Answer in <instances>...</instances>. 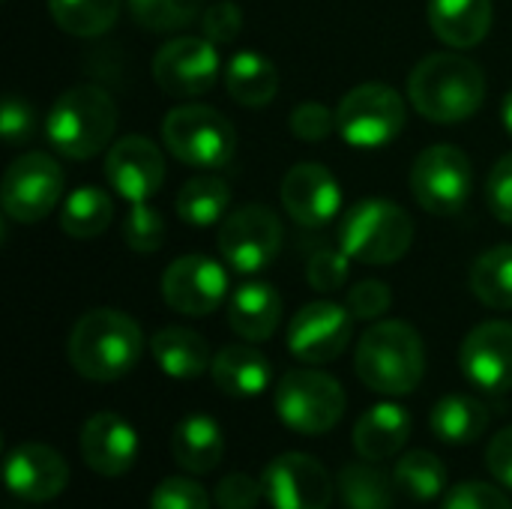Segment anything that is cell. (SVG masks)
<instances>
[{"mask_svg":"<svg viewBox=\"0 0 512 509\" xmlns=\"http://www.w3.org/2000/svg\"><path fill=\"white\" fill-rule=\"evenodd\" d=\"M144 351V333L126 312L90 309L84 312L66 342L69 366L87 381H120L129 375Z\"/></svg>","mask_w":512,"mask_h":509,"instance_id":"6da1fadb","label":"cell"},{"mask_svg":"<svg viewBox=\"0 0 512 509\" xmlns=\"http://www.w3.org/2000/svg\"><path fill=\"white\" fill-rule=\"evenodd\" d=\"M408 99L426 120L453 126L480 111L486 99V75L465 54H429L408 78Z\"/></svg>","mask_w":512,"mask_h":509,"instance_id":"7a4b0ae2","label":"cell"},{"mask_svg":"<svg viewBox=\"0 0 512 509\" xmlns=\"http://www.w3.org/2000/svg\"><path fill=\"white\" fill-rule=\"evenodd\" d=\"M357 378L381 396H408L426 375V348L408 321H381L360 336Z\"/></svg>","mask_w":512,"mask_h":509,"instance_id":"3957f363","label":"cell"},{"mask_svg":"<svg viewBox=\"0 0 512 509\" xmlns=\"http://www.w3.org/2000/svg\"><path fill=\"white\" fill-rule=\"evenodd\" d=\"M117 129V105L108 90L96 84H78L63 90L45 120L48 144L75 162L93 159L108 147Z\"/></svg>","mask_w":512,"mask_h":509,"instance_id":"277c9868","label":"cell"},{"mask_svg":"<svg viewBox=\"0 0 512 509\" xmlns=\"http://www.w3.org/2000/svg\"><path fill=\"white\" fill-rule=\"evenodd\" d=\"M411 243V216L387 198H366L339 222V249L360 264H396L408 255Z\"/></svg>","mask_w":512,"mask_h":509,"instance_id":"5b68a950","label":"cell"},{"mask_svg":"<svg viewBox=\"0 0 512 509\" xmlns=\"http://www.w3.org/2000/svg\"><path fill=\"white\" fill-rule=\"evenodd\" d=\"M162 141L174 159L198 171H219L234 159L237 132L210 105H177L162 120Z\"/></svg>","mask_w":512,"mask_h":509,"instance_id":"8992f818","label":"cell"},{"mask_svg":"<svg viewBox=\"0 0 512 509\" xmlns=\"http://www.w3.org/2000/svg\"><path fill=\"white\" fill-rule=\"evenodd\" d=\"M276 414L297 435H327L345 414L342 384L318 369H291L276 384Z\"/></svg>","mask_w":512,"mask_h":509,"instance_id":"52a82bcc","label":"cell"},{"mask_svg":"<svg viewBox=\"0 0 512 509\" xmlns=\"http://www.w3.org/2000/svg\"><path fill=\"white\" fill-rule=\"evenodd\" d=\"M405 120V99L399 96V90L381 81L348 90L336 108V132L357 150L387 147L405 129Z\"/></svg>","mask_w":512,"mask_h":509,"instance_id":"ba28073f","label":"cell"},{"mask_svg":"<svg viewBox=\"0 0 512 509\" xmlns=\"http://www.w3.org/2000/svg\"><path fill=\"white\" fill-rule=\"evenodd\" d=\"M414 201L435 216L459 213L474 192V165L453 144L426 147L411 168Z\"/></svg>","mask_w":512,"mask_h":509,"instance_id":"9c48e42d","label":"cell"},{"mask_svg":"<svg viewBox=\"0 0 512 509\" xmlns=\"http://www.w3.org/2000/svg\"><path fill=\"white\" fill-rule=\"evenodd\" d=\"M63 168L54 156L42 150L21 153L6 171L0 183L3 213L15 222L33 225L42 222L63 195Z\"/></svg>","mask_w":512,"mask_h":509,"instance_id":"30bf717a","label":"cell"},{"mask_svg":"<svg viewBox=\"0 0 512 509\" xmlns=\"http://www.w3.org/2000/svg\"><path fill=\"white\" fill-rule=\"evenodd\" d=\"M282 249V222L264 204H246L219 225V252L237 273H261Z\"/></svg>","mask_w":512,"mask_h":509,"instance_id":"8fae6325","label":"cell"},{"mask_svg":"<svg viewBox=\"0 0 512 509\" xmlns=\"http://www.w3.org/2000/svg\"><path fill=\"white\" fill-rule=\"evenodd\" d=\"M354 321L351 309L333 300L306 303L288 324V351L309 366L333 363L351 345Z\"/></svg>","mask_w":512,"mask_h":509,"instance_id":"7c38bea8","label":"cell"},{"mask_svg":"<svg viewBox=\"0 0 512 509\" xmlns=\"http://www.w3.org/2000/svg\"><path fill=\"white\" fill-rule=\"evenodd\" d=\"M264 501L273 509H330L333 477L330 471L306 453L276 456L264 474Z\"/></svg>","mask_w":512,"mask_h":509,"instance_id":"4fadbf2b","label":"cell"},{"mask_svg":"<svg viewBox=\"0 0 512 509\" xmlns=\"http://www.w3.org/2000/svg\"><path fill=\"white\" fill-rule=\"evenodd\" d=\"M153 78L171 96H201L219 78V51L207 36L168 39L153 57Z\"/></svg>","mask_w":512,"mask_h":509,"instance_id":"5bb4252c","label":"cell"},{"mask_svg":"<svg viewBox=\"0 0 512 509\" xmlns=\"http://www.w3.org/2000/svg\"><path fill=\"white\" fill-rule=\"evenodd\" d=\"M228 294V276L219 261L207 255H183L162 273V300L192 318H204L222 306Z\"/></svg>","mask_w":512,"mask_h":509,"instance_id":"9a60e30c","label":"cell"},{"mask_svg":"<svg viewBox=\"0 0 512 509\" xmlns=\"http://www.w3.org/2000/svg\"><path fill=\"white\" fill-rule=\"evenodd\" d=\"M285 213L303 228H324L339 216L342 186L321 162H300L288 168L279 186Z\"/></svg>","mask_w":512,"mask_h":509,"instance_id":"2e32d148","label":"cell"},{"mask_svg":"<svg viewBox=\"0 0 512 509\" xmlns=\"http://www.w3.org/2000/svg\"><path fill=\"white\" fill-rule=\"evenodd\" d=\"M105 177L129 204L150 201L165 180V156L150 138L126 135L111 144L105 156Z\"/></svg>","mask_w":512,"mask_h":509,"instance_id":"e0dca14e","label":"cell"},{"mask_svg":"<svg viewBox=\"0 0 512 509\" xmlns=\"http://www.w3.org/2000/svg\"><path fill=\"white\" fill-rule=\"evenodd\" d=\"M462 375L480 387L483 393H507L512 390V324L510 321H486L474 327L459 351Z\"/></svg>","mask_w":512,"mask_h":509,"instance_id":"ac0fdd59","label":"cell"},{"mask_svg":"<svg viewBox=\"0 0 512 509\" xmlns=\"http://www.w3.org/2000/svg\"><path fill=\"white\" fill-rule=\"evenodd\" d=\"M6 489L30 504H45L63 495L69 486V465L66 459L48 444H18L6 456Z\"/></svg>","mask_w":512,"mask_h":509,"instance_id":"d6986e66","label":"cell"},{"mask_svg":"<svg viewBox=\"0 0 512 509\" xmlns=\"http://www.w3.org/2000/svg\"><path fill=\"white\" fill-rule=\"evenodd\" d=\"M81 459L99 477H123L138 459V432L120 414H93L81 429Z\"/></svg>","mask_w":512,"mask_h":509,"instance_id":"ffe728a7","label":"cell"},{"mask_svg":"<svg viewBox=\"0 0 512 509\" xmlns=\"http://www.w3.org/2000/svg\"><path fill=\"white\" fill-rule=\"evenodd\" d=\"M408 438H411V414L396 402L372 405L351 432L354 450L366 462H387L399 456Z\"/></svg>","mask_w":512,"mask_h":509,"instance_id":"44dd1931","label":"cell"},{"mask_svg":"<svg viewBox=\"0 0 512 509\" xmlns=\"http://www.w3.org/2000/svg\"><path fill=\"white\" fill-rule=\"evenodd\" d=\"M171 456L192 477L213 474L219 468L222 456H225L222 426L207 414L183 417L171 432Z\"/></svg>","mask_w":512,"mask_h":509,"instance_id":"7402d4cb","label":"cell"},{"mask_svg":"<svg viewBox=\"0 0 512 509\" xmlns=\"http://www.w3.org/2000/svg\"><path fill=\"white\" fill-rule=\"evenodd\" d=\"M228 324L246 342H267L282 324V297L270 282H246L231 294Z\"/></svg>","mask_w":512,"mask_h":509,"instance_id":"603a6c76","label":"cell"},{"mask_svg":"<svg viewBox=\"0 0 512 509\" xmlns=\"http://www.w3.org/2000/svg\"><path fill=\"white\" fill-rule=\"evenodd\" d=\"M492 0H429V24L450 48H474L492 27Z\"/></svg>","mask_w":512,"mask_h":509,"instance_id":"cb8c5ba5","label":"cell"},{"mask_svg":"<svg viewBox=\"0 0 512 509\" xmlns=\"http://www.w3.org/2000/svg\"><path fill=\"white\" fill-rule=\"evenodd\" d=\"M213 384L231 399H255L270 387V360L252 345H225L210 366Z\"/></svg>","mask_w":512,"mask_h":509,"instance_id":"d4e9b609","label":"cell"},{"mask_svg":"<svg viewBox=\"0 0 512 509\" xmlns=\"http://www.w3.org/2000/svg\"><path fill=\"white\" fill-rule=\"evenodd\" d=\"M150 354L156 366L174 381L201 378L213 366V354L204 336L186 327H162L159 333H153Z\"/></svg>","mask_w":512,"mask_h":509,"instance_id":"484cf974","label":"cell"},{"mask_svg":"<svg viewBox=\"0 0 512 509\" xmlns=\"http://www.w3.org/2000/svg\"><path fill=\"white\" fill-rule=\"evenodd\" d=\"M429 429L441 444L450 447H468L483 438L489 429V408L465 393H450L435 402L429 414Z\"/></svg>","mask_w":512,"mask_h":509,"instance_id":"4316f807","label":"cell"},{"mask_svg":"<svg viewBox=\"0 0 512 509\" xmlns=\"http://www.w3.org/2000/svg\"><path fill=\"white\" fill-rule=\"evenodd\" d=\"M225 90L228 96L237 102V105H246V108H264L276 99V90H279V72L273 66L270 57L246 48V51H237L231 60H228V69H225Z\"/></svg>","mask_w":512,"mask_h":509,"instance_id":"83f0119b","label":"cell"},{"mask_svg":"<svg viewBox=\"0 0 512 509\" xmlns=\"http://www.w3.org/2000/svg\"><path fill=\"white\" fill-rule=\"evenodd\" d=\"M231 204V186L225 177L219 174H195L183 183V189L177 192V216L186 225L195 228H210L216 222L225 219Z\"/></svg>","mask_w":512,"mask_h":509,"instance_id":"f1b7e54d","label":"cell"},{"mask_svg":"<svg viewBox=\"0 0 512 509\" xmlns=\"http://www.w3.org/2000/svg\"><path fill=\"white\" fill-rule=\"evenodd\" d=\"M339 498L348 509H390L396 501V480L378 462H354L339 474Z\"/></svg>","mask_w":512,"mask_h":509,"instance_id":"f546056e","label":"cell"},{"mask_svg":"<svg viewBox=\"0 0 512 509\" xmlns=\"http://www.w3.org/2000/svg\"><path fill=\"white\" fill-rule=\"evenodd\" d=\"M111 219H114V201L108 192L96 186H78L72 195H66L60 210V228L75 240L99 237L111 225Z\"/></svg>","mask_w":512,"mask_h":509,"instance_id":"4dcf8cb0","label":"cell"},{"mask_svg":"<svg viewBox=\"0 0 512 509\" xmlns=\"http://www.w3.org/2000/svg\"><path fill=\"white\" fill-rule=\"evenodd\" d=\"M393 480L402 495H408L411 501L429 504V501H438L441 495H447L450 474H447V465L435 453L411 450L408 456L399 459Z\"/></svg>","mask_w":512,"mask_h":509,"instance_id":"1f68e13d","label":"cell"},{"mask_svg":"<svg viewBox=\"0 0 512 509\" xmlns=\"http://www.w3.org/2000/svg\"><path fill=\"white\" fill-rule=\"evenodd\" d=\"M471 291L489 309H512V243L495 246L474 261Z\"/></svg>","mask_w":512,"mask_h":509,"instance_id":"d6a6232c","label":"cell"},{"mask_svg":"<svg viewBox=\"0 0 512 509\" xmlns=\"http://www.w3.org/2000/svg\"><path fill=\"white\" fill-rule=\"evenodd\" d=\"M48 12L63 33L90 39L114 27L120 0H48Z\"/></svg>","mask_w":512,"mask_h":509,"instance_id":"836d02e7","label":"cell"},{"mask_svg":"<svg viewBox=\"0 0 512 509\" xmlns=\"http://www.w3.org/2000/svg\"><path fill=\"white\" fill-rule=\"evenodd\" d=\"M204 0H126L132 18L150 33H174L201 15Z\"/></svg>","mask_w":512,"mask_h":509,"instance_id":"e575fe53","label":"cell"},{"mask_svg":"<svg viewBox=\"0 0 512 509\" xmlns=\"http://www.w3.org/2000/svg\"><path fill=\"white\" fill-rule=\"evenodd\" d=\"M123 243L132 249V252H141V255H150V252H159L162 243H165V222H162V213L156 207H150L147 201L141 204H132L123 225Z\"/></svg>","mask_w":512,"mask_h":509,"instance_id":"d590c367","label":"cell"},{"mask_svg":"<svg viewBox=\"0 0 512 509\" xmlns=\"http://www.w3.org/2000/svg\"><path fill=\"white\" fill-rule=\"evenodd\" d=\"M210 495L207 489L189 477H165L153 495H150V509H210Z\"/></svg>","mask_w":512,"mask_h":509,"instance_id":"8d00e7d4","label":"cell"},{"mask_svg":"<svg viewBox=\"0 0 512 509\" xmlns=\"http://www.w3.org/2000/svg\"><path fill=\"white\" fill-rule=\"evenodd\" d=\"M348 255L336 246V249H315V255L306 264V279L315 291L330 294L345 288L348 282Z\"/></svg>","mask_w":512,"mask_h":509,"instance_id":"74e56055","label":"cell"},{"mask_svg":"<svg viewBox=\"0 0 512 509\" xmlns=\"http://www.w3.org/2000/svg\"><path fill=\"white\" fill-rule=\"evenodd\" d=\"M441 509H512V501L504 495V489L471 480V483H459L456 489H450L444 495Z\"/></svg>","mask_w":512,"mask_h":509,"instance_id":"f35d334b","label":"cell"},{"mask_svg":"<svg viewBox=\"0 0 512 509\" xmlns=\"http://www.w3.org/2000/svg\"><path fill=\"white\" fill-rule=\"evenodd\" d=\"M345 306L351 309V315H354L357 321H375V318L387 315L390 306H393L390 285H384V282H378V279H366V282H360V285H354V288L348 291Z\"/></svg>","mask_w":512,"mask_h":509,"instance_id":"ab89813d","label":"cell"},{"mask_svg":"<svg viewBox=\"0 0 512 509\" xmlns=\"http://www.w3.org/2000/svg\"><path fill=\"white\" fill-rule=\"evenodd\" d=\"M288 126H291V132L300 141H324L336 129V114L327 105H321V102H300L291 111Z\"/></svg>","mask_w":512,"mask_h":509,"instance_id":"60d3db41","label":"cell"},{"mask_svg":"<svg viewBox=\"0 0 512 509\" xmlns=\"http://www.w3.org/2000/svg\"><path fill=\"white\" fill-rule=\"evenodd\" d=\"M264 498V486L261 480L249 477V474H225L216 483V507L219 509H255Z\"/></svg>","mask_w":512,"mask_h":509,"instance_id":"b9f144b4","label":"cell"},{"mask_svg":"<svg viewBox=\"0 0 512 509\" xmlns=\"http://www.w3.org/2000/svg\"><path fill=\"white\" fill-rule=\"evenodd\" d=\"M33 129H36V114H33L30 102L9 93L3 99V111H0V135H3V141L9 147H18L33 135Z\"/></svg>","mask_w":512,"mask_h":509,"instance_id":"7bdbcfd3","label":"cell"},{"mask_svg":"<svg viewBox=\"0 0 512 509\" xmlns=\"http://www.w3.org/2000/svg\"><path fill=\"white\" fill-rule=\"evenodd\" d=\"M201 24L210 42H234L243 30V12L234 0H219L201 12Z\"/></svg>","mask_w":512,"mask_h":509,"instance_id":"ee69618b","label":"cell"},{"mask_svg":"<svg viewBox=\"0 0 512 509\" xmlns=\"http://www.w3.org/2000/svg\"><path fill=\"white\" fill-rule=\"evenodd\" d=\"M486 201H489V210L504 222L512 225V153L501 156L495 162V168L489 171V180H486Z\"/></svg>","mask_w":512,"mask_h":509,"instance_id":"f6af8a7d","label":"cell"},{"mask_svg":"<svg viewBox=\"0 0 512 509\" xmlns=\"http://www.w3.org/2000/svg\"><path fill=\"white\" fill-rule=\"evenodd\" d=\"M486 465H489V471H492V477L498 483L512 489V426L501 429L492 438V444L486 450Z\"/></svg>","mask_w":512,"mask_h":509,"instance_id":"bcb514c9","label":"cell"},{"mask_svg":"<svg viewBox=\"0 0 512 509\" xmlns=\"http://www.w3.org/2000/svg\"><path fill=\"white\" fill-rule=\"evenodd\" d=\"M501 120H504L507 132L512 135V90L504 96V102H501Z\"/></svg>","mask_w":512,"mask_h":509,"instance_id":"7dc6e473","label":"cell"}]
</instances>
